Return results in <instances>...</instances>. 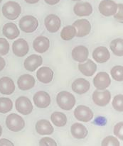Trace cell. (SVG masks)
Listing matches in <instances>:
<instances>
[{
  "instance_id": "obj_1",
  "label": "cell",
  "mask_w": 123,
  "mask_h": 146,
  "mask_svg": "<svg viewBox=\"0 0 123 146\" xmlns=\"http://www.w3.org/2000/svg\"><path fill=\"white\" fill-rule=\"evenodd\" d=\"M56 102L58 106L64 110H71L76 104V98L71 93L63 91L58 94Z\"/></svg>"
},
{
  "instance_id": "obj_2",
  "label": "cell",
  "mask_w": 123,
  "mask_h": 146,
  "mask_svg": "<svg viewBox=\"0 0 123 146\" xmlns=\"http://www.w3.org/2000/svg\"><path fill=\"white\" fill-rule=\"evenodd\" d=\"M2 14L9 20H15L21 14V7L16 1H9L6 2L2 7Z\"/></svg>"
},
{
  "instance_id": "obj_3",
  "label": "cell",
  "mask_w": 123,
  "mask_h": 146,
  "mask_svg": "<svg viewBox=\"0 0 123 146\" xmlns=\"http://www.w3.org/2000/svg\"><path fill=\"white\" fill-rule=\"evenodd\" d=\"M6 125L10 131L13 132H18L21 131L25 126L24 120L16 113H11L6 119Z\"/></svg>"
},
{
  "instance_id": "obj_4",
  "label": "cell",
  "mask_w": 123,
  "mask_h": 146,
  "mask_svg": "<svg viewBox=\"0 0 123 146\" xmlns=\"http://www.w3.org/2000/svg\"><path fill=\"white\" fill-rule=\"evenodd\" d=\"M38 20L33 16L27 15L22 17L19 22V26L21 31L25 33H33L38 27Z\"/></svg>"
},
{
  "instance_id": "obj_5",
  "label": "cell",
  "mask_w": 123,
  "mask_h": 146,
  "mask_svg": "<svg viewBox=\"0 0 123 146\" xmlns=\"http://www.w3.org/2000/svg\"><path fill=\"white\" fill-rule=\"evenodd\" d=\"M16 109L19 113L23 115H28L33 111V105L29 98L20 97L16 100Z\"/></svg>"
},
{
  "instance_id": "obj_6",
  "label": "cell",
  "mask_w": 123,
  "mask_h": 146,
  "mask_svg": "<svg viewBox=\"0 0 123 146\" xmlns=\"http://www.w3.org/2000/svg\"><path fill=\"white\" fill-rule=\"evenodd\" d=\"M74 116L77 120L83 122H88L93 119V113L88 106L80 105L75 109Z\"/></svg>"
},
{
  "instance_id": "obj_7",
  "label": "cell",
  "mask_w": 123,
  "mask_h": 146,
  "mask_svg": "<svg viewBox=\"0 0 123 146\" xmlns=\"http://www.w3.org/2000/svg\"><path fill=\"white\" fill-rule=\"evenodd\" d=\"M118 10V4L112 0H103L99 4V11L105 17L113 16Z\"/></svg>"
},
{
  "instance_id": "obj_8",
  "label": "cell",
  "mask_w": 123,
  "mask_h": 146,
  "mask_svg": "<svg viewBox=\"0 0 123 146\" xmlns=\"http://www.w3.org/2000/svg\"><path fill=\"white\" fill-rule=\"evenodd\" d=\"M73 26L77 30L76 36L79 38L84 37L90 33L91 30V25L87 19H78L73 24Z\"/></svg>"
},
{
  "instance_id": "obj_9",
  "label": "cell",
  "mask_w": 123,
  "mask_h": 146,
  "mask_svg": "<svg viewBox=\"0 0 123 146\" xmlns=\"http://www.w3.org/2000/svg\"><path fill=\"white\" fill-rule=\"evenodd\" d=\"M111 99V94L108 90L96 91L93 94V102L100 106H105L109 104Z\"/></svg>"
},
{
  "instance_id": "obj_10",
  "label": "cell",
  "mask_w": 123,
  "mask_h": 146,
  "mask_svg": "<svg viewBox=\"0 0 123 146\" xmlns=\"http://www.w3.org/2000/svg\"><path fill=\"white\" fill-rule=\"evenodd\" d=\"M111 80L109 74L105 72H99L93 79L94 86L99 90H103L110 85Z\"/></svg>"
},
{
  "instance_id": "obj_11",
  "label": "cell",
  "mask_w": 123,
  "mask_h": 146,
  "mask_svg": "<svg viewBox=\"0 0 123 146\" xmlns=\"http://www.w3.org/2000/svg\"><path fill=\"white\" fill-rule=\"evenodd\" d=\"M12 51L17 57H24L29 51V46L26 40L23 38H19L13 43Z\"/></svg>"
},
{
  "instance_id": "obj_12",
  "label": "cell",
  "mask_w": 123,
  "mask_h": 146,
  "mask_svg": "<svg viewBox=\"0 0 123 146\" xmlns=\"http://www.w3.org/2000/svg\"><path fill=\"white\" fill-rule=\"evenodd\" d=\"M33 102L37 107L41 109H45L48 107L51 104V97L47 92L43 91H39L33 96Z\"/></svg>"
},
{
  "instance_id": "obj_13",
  "label": "cell",
  "mask_w": 123,
  "mask_h": 146,
  "mask_svg": "<svg viewBox=\"0 0 123 146\" xmlns=\"http://www.w3.org/2000/svg\"><path fill=\"white\" fill-rule=\"evenodd\" d=\"M44 24L46 29L50 33H55L59 30L61 27V19L57 15L50 14L45 19Z\"/></svg>"
},
{
  "instance_id": "obj_14",
  "label": "cell",
  "mask_w": 123,
  "mask_h": 146,
  "mask_svg": "<svg viewBox=\"0 0 123 146\" xmlns=\"http://www.w3.org/2000/svg\"><path fill=\"white\" fill-rule=\"evenodd\" d=\"M43 63L42 57L38 55H31L24 61V68L29 72H33Z\"/></svg>"
},
{
  "instance_id": "obj_15",
  "label": "cell",
  "mask_w": 123,
  "mask_h": 146,
  "mask_svg": "<svg viewBox=\"0 0 123 146\" xmlns=\"http://www.w3.org/2000/svg\"><path fill=\"white\" fill-rule=\"evenodd\" d=\"M74 11L78 17H87L93 13V7L89 2L80 1L74 6Z\"/></svg>"
},
{
  "instance_id": "obj_16",
  "label": "cell",
  "mask_w": 123,
  "mask_h": 146,
  "mask_svg": "<svg viewBox=\"0 0 123 146\" xmlns=\"http://www.w3.org/2000/svg\"><path fill=\"white\" fill-rule=\"evenodd\" d=\"M35 83L36 82H35L34 77L31 74H28L20 76L17 81L18 87L23 91H26V90L33 88L35 85Z\"/></svg>"
},
{
  "instance_id": "obj_17",
  "label": "cell",
  "mask_w": 123,
  "mask_h": 146,
  "mask_svg": "<svg viewBox=\"0 0 123 146\" xmlns=\"http://www.w3.org/2000/svg\"><path fill=\"white\" fill-rule=\"evenodd\" d=\"M49 39L46 36H40L35 38L33 43V47L35 51L39 53H43L49 48Z\"/></svg>"
},
{
  "instance_id": "obj_18",
  "label": "cell",
  "mask_w": 123,
  "mask_h": 146,
  "mask_svg": "<svg viewBox=\"0 0 123 146\" xmlns=\"http://www.w3.org/2000/svg\"><path fill=\"white\" fill-rule=\"evenodd\" d=\"M93 58L98 63H104L110 59V54L106 47L100 46L93 50Z\"/></svg>"
},
{
  "instance_id": "obj_19",
  "label": "cell",
  "mask_w": 123,
  "mask_h": 146,
  "mask_svg": "<svg viewBox=\"0 0 123 146\" xmlns=\"http://www.w3.org/2000/svg\"><path fill=\"white\" fill-rule=\"evenodd\" d=\"M15 90L14 81L10 77H3L0 79V93L10 95Z\"/></svg>"
},
{
  "instance_id": "obj_20",
  "label": "cell",
  "mask_w": 123,
  "mask_h": 146,
  "mask_svg": "<svg viewBox=\"0 0 123 146\" xmlns=\"http://www.w3.org/2000/svg\"><path fill=\"white\" fill-rule=\"evenodd\" d=\"M90 87V82L83 78L76 80L72 84L73 91L78 94H83L87 92Z\"/></svg>"
},
{
  "instance_id": "obj_21",
  "label": "cell",
  "mask_w": 123,
  "mask_h": 146,
  "mask_svg": "<svg viewBox=\"0 0 123 146\" xmlns=\"http://www.w3.org/2000/svg\"><path fill=\"white\" fill-rule=\"evenodd\" d=\"M2 33L7 38L14 40L17 38L20 34V32L17 26L14 23H7L3 26Z\"/></svg>"
},
{
  "instance_id": "obj_22",
  "label": "cell",
  "mask_w": 123,
  "mask_h": 146,
  "mask_svg": "<svg viewBox=\"0 0 123 146\" xmlns=\"http://www.w3.org/2000/svg\"><path fill=\"white\" fill-rule=\"evenodd\" d=\"M88 49L84 46H78L75 47L72 50V57L76 61L83 62L88 58Z\"/></svg>"
},
{
  "instance_id": "obj_23",
  "label": "cell",
  "mask_w": 123,
  "mask_h": 146,
  "mask_svg": "<svg viewBox=\"0 0 123 146\" xmlns=\"http://www.w3.org/2000/svg\"><path fill=\"white\" fill-rule=\"evenodd\" d=\"M37 79L43 84L50 83L53 77V72L51 68L47 67H42L38 70L36 72Z\"/></svg>"
},
{
  "instance_id": "obj_24",
  "label": "cell",
  "mask_w": 123,
  "mask_h": 146,
  "mask_svg": "<svg viewBox=\"0 0 123 146\" xmlns=\"http://www.w3.org/2000/svg\"><path fill=\"white\" fill-rule=\"evenodd\" d=\"M78 69L80 72L85 76L90 77L93 76L97 70V65L92 60L87 59L85 63H80L78 65Z\"/></svg>"
},
{
  "instance_id": "obj_25",
  "label": "cell",
  "mask_w": 123,
  "mask_h": 146,
  "mask_svg": "<svg viewBox=\"0 0 123 146\" xmlns=\"http://www.w3.org/2000/svg\"><path fill=\"white\" fill-rule=\"evenodd\" d=\"M36 130L39 134L41 135H51L53 133V128L49 121L41 119L36 124Z\"/></svg>"
},
{
  "instance_id": "obj_26",
  "label": "cell",
  "mask_w": 123,
  "mask_h": 146,
  "mask_svg": "<svg viewBox=\"0 0 123 146\" xmlns=\"http://www.w3.org/2000/svg\"><path fill=\"white\" fill-rule=\"evenodd\" d=\"M71 131L73 136L78 139H83L88 135V130L86 127L79 123H75L71 125Z\"/></svg>"
},
{
  "instance_id": "obj_27",
  "label": "cell",
  "mask_w": 123,
  "mask_h": 146,
  "mask_svg": "<svg viewBox=\"0 0 123 146\" xmlns=\"http://www.w3.org/2000/svg\"><path fill=\"white\" fill-rule=\"evenodd\" d=\"M51 120L55 125L58 127H63L66 124L67 117L64 113L61 112L55 111L51 114Z\"/></svg>"
},
{
  "instance_id": "obj_28",
  "label": "cell",
  "mask_w": 123,
  "mask_h": 146,
  "mask_svg": "<svg viewBox=\"0 0 123 146\" xmlns=\"http://www.w3.org/2000/svg\"><path fill=\"white\" fill-rule=\"evenodd\" d=\"M110 47L115 55L120 57L123 55V40L122 38H117L112 40Z\"/></svg>"
},
{
  "instance_id": "obj_29",
  "label": "cell",
  "mask_w": 123,
  "mask_h": 146,
  "mask_svg": "<svg viewBox=\"0 0 123 146\" xmlns=\"http://www.w3.org/2000/svg\"><path fill=\"white\" fill-rule=\"evenodd\" d=\"M76 29L73 26H67L62 29L61 37L64 40H71L76 36Z\"/></svg>"
},
{
  "instance_id": "obj_30",
  "label": "cell",
  "mask_w": 123,
  "mask_h": 146,
  "mask_svg": "<svg viewBox=\"0 0 123 146\" xmlns=\"http://www.w3.org/2000/svg\"><path fill=\"white\" fill-rule=\"evenodd\" d=\"M12 101L9 98L1 97L0 98V113H6L12 109Z\"/></svg>"
},
{
  "instance_id": "obj_31",
  "label": "cell",
  "mask_w": 123,
  "mask_h": 146,
  "mask_svg": "<svg viewBox=\"0 0 123 146\" xmlns=\"http://www.w3.org/2000/svg\"><path fill=\"white\" fill-rule=\"evenodd\" d=\"M112 78L116 81L122 82L123 80V67L122 65H117L113 67L110 71Z\"/></svg>"
},
{
  "instance_id": "obj_32",
  "label": "cell",
  "mask_w": 123,
  "mask_h": 146,
  "mask_svg": "<svg viewBox=\"0 0 123 146\" xmlns=\"http://www.w3.org/2000/svg\"><path fill=\"white\" fill-rule=\"evenodd\" d=\"M112 106L114 109L118 111L122 112L123 111V96L122 94H118L115 96L112 101Z\"/></svg>"
},
{
  "instance_id": "obj_33",
  "label": "cell",
  "mask_w": 123,
  "mask_h": 146,
  "mask_svg": "<svg viewBox=\"0 0 123 146\" xmlns=\"http://www.w3.org/2000/svg\"><path fill=\"white\" fill-rule=\"evenodd\" d=\"M9 51V43L7 39L0 38V55H6Z\"/></svg>"
},
{
  "instance_id": "obj_34",
  "label": "cell",
  "mask_w": 123,
  "mask_h": 146,
  "mask_svg": "<svg viewBox=\"0 0 123 146\" xmlns=\"http://www.w3.org/2000/svg\"><path fill=\"white\" fill-rule=\"evenodd\" d=\"M102 145L103 146H119L120 143L118 140L114 136H108L105 138H104L102 142Z\"/></svg>"
},
{
  "instance_id": "obj_35",
  "label": "cell",
  "mask_w": 123,
  "mask_h": 146,
  "mask_svg": "<svg viewBox=\"0 0 123 146\" xmlns=\"http://www.w3.org/2000/svg\"><path fill=\"white\" fill-rule=\"evenodd\" d=\"M123 122L121 121L118 123L114 128V133L116 136L123 140Z\"/></svg>"
},
{
  "instance_id": "obj_36",
  "label": "cell",
  "mask_w": 123,
  "mask_h": 146,
  "mask_svg": "<svg viewBox=\"0 0 123 146\" xmlns=\"http://www.w3.org/2000/svg\"><path fill=\"white\" fill-rule=\"evenodd\" d=\"M39 145L41 146H56L57 144L55 141L52 138L49 137H45L41 139L39 141Z\"/></svg>"
},
{
  "instance_id": "obj_37",
  "label": "cell",
  "mask_w": 123,
  "mask_h": 146,
  "mask_svg": "<svg viewBox=\"0 0 123 146\" xmlns=\"http://www.w3.org/2000/svg\"><path fill=\"white\" fill-rule=\"evenodd\" d=\"M122 4H118V10H117V12L114 14V17L115 19H117L118 20L121 21V23H122Z\"/></svg>"
},
{
  "instance_id": "obj_38",
  "label": "cell",
  "mask_w": 123,
  "mask_h": 146,
  "mask_svg": "<svg viewBox=\"0 0 123 146\" xmlns=\"http://www.w3.org/2000/svg\"><path fill=\"white\" fill-rule=\"evenodd\" d=\"M0 145H2V146H7V145L13 146V145H14V144H13L11 142V141H9V140H7V139H4V138H3V139L0 140Z\"/></svg>"
},
{
  "instance_id": "obj_39",
  "label": "cell",
  "mask_w": 123,
  "mask_h": 146,
  "mask_svg": "<svg viewBox=\"0 0 123 146\" xmlns=\"http://www.w3.org/2000/svg\"><path fill=\"white\" fill-rule=\"evenodd\" d=\"M5 65H6L5 60H4V59L2 58V57L0 56V72H1V70H3V69L4 68Z\"/></svg>"
},
{
  "instance_id": "obj_40",
  "label": "cell",
  "mask_w": 123,
  "mask_h": 146,
  "mask_svg": "<svg viewBox=\"0 0 123 146\" xmlns=\"http://www.w3.org/2000/svg\"><path fill=\"white\" fill-rule=\"evenodd\" d=\"M44 1L46 4H49V5H55L59 2L60 0H44Z\"/></svg>"
},
{
  "instance_id": "obj_41",
  "label": "cell",
  "mask_w": 123,
  "mask_h": 146,
  "mask_svg": "<svg viewBox=\"0 0 123 146\" xmlns=\"http://www.w3.org/2000/svg\"><path fill=\"white\" fill-rule=\"evenodd\" d=\"M102 119V120L100 121L99 118H98H98H97V119H96V122H97V123L98 124V125H104L105 123H106V122H103V121H105V119H104V118H102V119Z\"/></svg>"
},
{
  "instance_id": "obj_42",
  "label": "cell",
  "mask_w": 123,
  "mask_h": 146,
  "mask_svg": "<svg viewBox=\"0 0 123 146\" xmlns=\"http://www.w3.org/2000/svg\"><path fill=\"white\" fill-rule=\"evenodd\" d=\"M26 3L28 4H36V3L39 2V0H25Z\"/></svg>"
},
{
  "instance_id": "obj_43",
  "label": "cell",
  "mask_w": 123,
  "mask_h": 146,
  "mask_svg": "<svg viewBox=\"0 0 123 146\" xmlns=\"http://www.w3.org/2000/svg\"><path fill=\"white\" fill-rule=\"evenodd\" d=\"M1 133H2V128H1V125H0V136L1 135Z\"/></svg>"
},
{
  "instance_id": "obj_44",
  "label": "cell",
  "mask_w": 123,
  "mask_h": 146,
  "mask_svg": "<svg viewBox=\"0 0 123 146\" xmlns=\"http://www.w3.org/2000/svg\"><path fill=\"white\" fill-rule=\"evenodd\" d=\"M73 1H80V0H73Z\"/></svg>"
},
{
  "instance_id": "obj_45",
  "label": "cell",
  "mask_w": 123,
  "mask_h": 146,
  "mask_svg": "<svg viewBox=\"0 0 123 146\" xmlns=\"http://www.w3.org/2000/svg\"><path fill=\"white\" fill-rule=\"evenodd\" d=\"M1 1H2V0H0V3H1Z\"/></svg>"
}]
</instances>
